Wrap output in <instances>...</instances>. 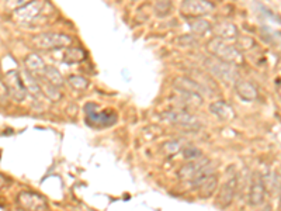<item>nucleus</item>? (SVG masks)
Listing matches in <instances>:
<instances>
[{
    "instance_id": "f257e3e1",
    "label": "nucleus",
    "mask_w": 281,
    "mask_h": 211,
    "mask_svg": "<svg viewBox=\"0 0 281 211\" xmlns=\"http://www.w3.org/2000/svg\"><path fill=\"white\" fill-rule=\"evenodd\" d=\"M215 174V165L210 159L201 158L188 160L186 165H183L178 169V176L182 182H188L194 186L196 183H198L202 179H206L210 174Z\"/></svg>"
},
{
    "instance_id": "f03ea898",
    "label": "nucleus",
    "mask_w": 281,
    "mask_h": 211,
    "mask_svg": "<svg viewBox=\"0 0 281 211\" xmlns=\"http://www.w3.org/2000/svg\"><path fill=\"white\" fill-rule=\"evenodd\" d=\"M207 51L215 60L230 64L234 66H239V65L244 64L242 52L238 50L236 46L230 44L228 41H224L221 38L215 37L212 40H210L207 44Z\"/></svg>"
},
{
    "instance_id": "7ed1b4c3",
    "label": "nucleus",
    "mask_w": 281,
    "mask_h": 211,
    "mask_svg": "<svg viewBox=\"0 0 281 211\" xmlns=\"http://www.w3.org/2000/svg\"><path fill=\"white\" fill-rule=\"evenodd\" d=\"M204 65L207 68L208 74L215 78L218 82L225 83V84H235L236 80L239 79V74H238L236 66L222 62L215 58H207L204 60Z\"/></svg>"
},
{
    "instance_id": "20e7f679",
    "label": "nucleus",
    "mask_w": 281,
    "mask_h": 211,
    "mask_svg": "<svg viewBox=\"0 0 281 211\" xmlns=\"http://www.w3.org/2000/svg\"><path fill=\"white\" fill-rule=\"evenodd\" d=\"M32 44L38 50L54 51L70 46L74 44V38L62 32H42L32 38Z\"/></svg>"
},
{
    "instance_id": "39448f33",
    "label": "nucleus",
    "mask_w": 281,
    "mask_h": 211,
    "mask_svg": "<svg viewBox=\"0 0 281 211\" xmlns=\"http://www.w3.org/2000/svg\"><path fill=\"white\" fill-rule=\"evenodd\" d=\"M163 120L169 121L170 124L180 126L187 130H200L201 121L192 116L188 110H180V108H172L162 114Z\"/></svg>"
},
{
    "instance_id": "423d86ee",
    "label": "nucleus",
    "mask_w": 281,
    "mask_h": 211,
    "mask_svg": "<svg viewBox=\"0 0 281 211\" xmlns=\"http://www.w3.org/2000/svg\"><path fill=\"white\" fill-rule=\"evenodd\" d=\"M214 12V4L208 0H183L180 4L182 16L190 18H201L202 16H207Z\"/></svg>"
},
{
    "instance_id": "0eeeda50",
    "label": "nucleus",
    "mask_w": 281,
    "mask_h": 211,
    "mask_svg": "<svg viewBox=\"0 0 281 211\" xmlns=\"http://www.w3.org/2000/svg\"><path fill=\"white\" fill-rule=\"evenodd\" d=\"M266 184L264 179L259 172H254L252 174L250 186H249V193H248V200L249 204L253 207H258L264 203V197H266Z\"/></svg>"
},
{
    "instance_id": "6e6552de",
    "label": "nucleus",
    "mask_w": 281,
    "mask_h": 211,
    "mask_svg": "<svg viewBox=\"0 0 281 211\" xmlns=\"http://www.w3.org/2000/svg\"><path fill=\"white\" fill-rule=\"evenodd\" d=\"M4 83L8 86V96L13 98L14 102H22L27 96V90L22 82V76L17 70H10L4 78Z\"/></svg>"
},
{
    "instance_id": "1a4fd4ad",
    "label": "nucleus",
    "mask_w": 281,
    "mask_h": 211,
    "mask_svg": "<svg viewBox=\"0 0 281 211\" xmlns=\"http://www.w3.org/2000/svg\"><path fill=\"white\" fill-rule=\"evenodd\" d=\"M238 184H239L238 174H232L230 178H228L225 180V183L220 188V193H218L216 202H215L220 208H226V207H230V204H232L234 198L236 196Z\"/></svg>"
},
{
    "instance_id": "9d476101",
    "label": "nucleus",
    "mask_w": 281,
    "mask_h": 211,
    "mask_svg": "<svg viewBox=\"0 0 281 211\" xmlns=\"http://www.w3.org/2000/svg\"><path fill=\"white\" fill-rule=\"evenodd\" d=\"M84 110H86V114H88V122L90 126H112L116 121H117V117L112 112H98L97 110V104H93V103H89V104L84 106Z\"/></svg>"
},
{
    "instance_id": "9b49d317",
    "label": "nucleus",
    "mask_w": 281,
    "mask_h": 211,
    "mask_svg": "<svg viewBox=\"0 0 281 211\" xmlns=\"http://www.w3.org/2000/svg\"><path fill=\"white\" fill-rule=\"evenodd\" d=\"M173 88L178 92H184V93H190V94H196V96H201L207 93V89L197 82L196 79H192L188 76H178L173 80Z\"/></svg>"
},
{
    "instance_id": "f8f14e48",
    "label": "nucleus",
    "mask_w": 281,
    "mask_h": 211,
    "mask_svg": "<svg viewBox=\"0 0 281 211\" xmlns=\"http://www.w3.org/2000/svg\"><path fill=\"white\" fill-rule=\"evenodd\" d=\"M18 203L22 208L27 211H45L46 210V202L42 196L31 192H22L18 194Z\"/></svg>"
},
{
    "instance_id": "ddd939ff",
    "label": "nucleus",
    "mask_w": 281,
    "mask_h": 211,
    "mask_svg": "<svg viewBox=\"0 0 281 211\" xmlns=\"http://www.w3.org/2000/svg\"><path fill=\"white\" fill-rule=\"evenodd\" d=\"M192 188L198 192L201 198H208V197L212 196L218 188V176H216V174H210L206 179L196 183Z\"/></svg>"
},
{
    "instance_id": "4468645a",
    "label": "nucleus",
    "mask_w": 281,
    "mask_h": 211,
    "mask_svg": "<svg viewBox=\"0 0 281 211\" xmlns=\"http://www.w3.org/2000/svg\"><path fill=\"white\" fill-rule=\"evenodd\" d=\"M235 86V90H236L238 96L244 100V102H253L256 100L259 93L258 89L254 88V84L250 83L249 80H244V79H238L236 83L234 84Z\"/></svg>"
},
{
    "instance_id": "2eb2a0df",
    "label": "nucleus",
    "mask_w": 281,
    "mask_h": 211,
    "mask_svg": "<svg viewBox=\"0 0 281 211\" xmlns=\"http://www.w3.org/2000/svg\"><path fill=\"white\" fill-rule=\"evenodd\" d=\"M210 112L214 114L216 118H220L222 121H230L235 117V112H234L232 106L228 104L224 100H218V102L211 103Z\"/></svg>"
},
{
    "instance_id": "dca6fc26",
    "label": "nucleus",
    "mask_w": 281,
    "mask_h": 211,
    "mask_svg": "<svg viewBox=\"0 0 281 211\" xmlns=\"http://www.w3.org/2000/svg\"><path fill=\"white\" fill-rule=\"evenodd\" d=\"M211 30L214 31L215 37L221 38L224 41H230V40H235L238 37L236 27L230 22H220L215 24Z\"/></svg>"
},
{
    "instance_id": "f3484780",
    "label": "nucleus",
    "mask_w": 281,
    "mask_h": 211,
    "mask_svg": "<svg viewBox=\"0 0 281 211\" xmlns=\"http://www.w3.org/2000/svg\"><path fill=\"white\" fill-rule=\"evenodd\" d=\"M41 8H42L41 2L32 0L27 6H24V8H22L20 10H17V12H16V17H17L20 22H31V20H34V18L40 14Z\"/></svg>"
},
{
    "instance_id": "a211bd4d",
    "label": "nucleus",
    "mask_w": 281,
    "mask_h": 211,
    "mask_svg": "<svg viewBox=\"0 0 281 211\" xmlns=\"http://www.w3.org/2000/svg\"><path fill=\"white\" fill-rule=\"evenodd\" d=\"M26 66H27L28 72H30L32 76H44L45 68H46L44 60H42L38 54H30V55H27V58H26Z\"/></svg>"
},
{
    "instance_id": "6ab92c4d",
    "label": "nucleus",
    "mask_w": 281,
    "mask_h": 211,
    "mask_svg": "<svg viewBox=\"0 0 281 211\" xmlns=\"http://www.w3.org/2000/svg\"><path fill=\"white\" fill-rule=\"evenodd\" d=\"M22 76L27 93L31 94L32 98H40V96L42 94V90H41V86H40V83H38L37 79L31 75L28 70H27V72H22Z\"/></svg>"
},
{
    "instance_id": "aec40b11",
    "label": "nucleus",
    "mask_w": 281,
    "mask_h": 211,
    "mask_svg": "<svg viewBox=\"0 0 281 211\" xmlns=\"http://www.w3.org/2000/svg\"><path fill=\"white\" fill-rule=\"evenodd\" d=\"M187 23L196 37H201V36L207 34L208 31H211V24L204 18H190V20H187Z\"/></svg>"
},
{
    "instance_id": "412c9836",
    "label": "nucleus",
    "mask_w": 281,
    "mask_h": 211,
    "mask_svg": "<svg viewBox=\"0 0 281 211\" xmlns=\"http://www.w3.org/2000/svg\"><path fill=\"white\" fill-rule=\"evenodd\" d=\"M86 58V52L79 48V46H68L64 55V62L65 64H80Z\"/></svg>"
},
{
    "instance_id": "4be33fe9",
    "label": "nucleus",
    "mask_w": 281,
    "mask_h": 211,
    "mask_svg": "<svg viewBox=\"0 0 281 211\" xmlns=\"http://www.w3.org/2000/svg\"><path fill=\"white\" fill-rule=\"evenodd\" d=\"M44 78L46 82H50L56 88H62L64 86V78L60 75V72L55 66H46L44 72Z\"/></svg>"
},
{
    "instance_id": "5701e85b",
    "label": "nucleus",
    "mask_w": 281,
    "mask_h": 211,
    "mask_svg": "<svg viewBox=\"0 0 281 211\" xmlns=\"http://www.w3.org/2000/svg\"><path fill=\"white\" fill-rule=\"evenodd\" d=\"M40 86H41L42 94H45V96L50 98L51 102H60V98H62L60 88L54 86V84H51L50 82H46V80H45L44 83H40Z\"/></svg>"
},
{
    "instance_id": "b1692460",
    "label": "nucleus",
    "mask_w": 281,
    "mask_h": 211,
    "mask_svg": "<svg viewBox=\"0 0 281 211\" xmlns=\"http://www.w3.org/2000/svg\"><path fill=\"white\" fill-rule=\"evenodd\" d=\"M68 83L69 86L74 89V90H86L89 88V80L83 76H78V75H72L68 78Z\"/></svg>"
},
{
    "instance_id": "393cba45",
    "label": "nucleus",
    "mask_w": 281,
    "mask_h": 211,
    "mask_svg": "<svg viewBox=\"0 0 281 211\" xmlns=\"http://www.w3.org/2000/svg\"><path fill=\"white\" fill-rule=\"evenodd\" d=\"M155 13L159 17H166V16L170 13L172 10V2L170 0H158L155 3Z\"/></svg>"
},
{
    "instance_id": "a878e982",
    "label": "nucleus",
    "mask_w": 281,
    "mask_h": 211,
    "mask_svg": "<svg viewBox=\"0 0 281 211\" xmlns=\"http://www.w3.org/2000/svg\"><path fill=\"white\" fill-rule=\"evenodd\" d=\"M183 150H184V148H183L182 142H178V141H176V140H173V141H168V142L163 145V152H164L166 155H169V156H172V155H176V154L182 152Z\"/></svg>"
},
{
    "instance_id": "bb28decb",
    "label": "nucleus",
    "mask_w": 281,
    "mask_h": 211,
    "mask_svg": "<svg viewBox=\"0 0 281 211\" xmlns=\"http://www.w3.org/2000/svg\"><path fill=\"white\" fill-rule=\"evenodd\" d=\"M182 152H183V156H184L187 160H194V159L202 156L200 150H198V148H192V146H186Z\"/></svg>"
},
{
    "instance_id": "cd10ccee",
    "label": "nucleus",
    "mask_w": 281,
    "mask_h": 211,
    "mask_svg": "<svg viewBox=\"0 0 281 211\" xmlns=\"http://www.w3.org/2000/svg\"><path fill=\"white\" fill-rule=\"evenodd\" d=\"M32 0H6V6H8L10 10H20L24 6H27L28 3H31Z\"/></svg>"
},
{
    "instance_id": "c85d7f7f",
    "label": "nucleus",
    "mask_w": 281,
    "mask_h": 211,
    "mask_svg": "<svg viewBox=\"0 0 281 211\" xmlns=\"http://www.w3.org/2000/svg\"><path fill=\"white\" fill-rule=\"evenodd\" d=\"M8 98H10V96H8V86H6V83L3 82V80H0V102L3 103V102H6Z\"/></svg>"
},
{
    "instance_id": "c756f323",
    "label": "nucleus",
    "mask_w": 281,
    "mask_h": 211,
    "mask_svg": "<svg viewBox=\"0 0 281 211\" xmlns=\"http://www.w3.org/2000/svg\"><path fill=\"white\" fill-rule=\"evenodd\" d=\"M258 211H273V208H272V206H270V204H266V206L260 207Z\"/></svg>"
},
{
    "instance_id": "7c9ffc66",
    "label": "nucleus",
    "mask_w": 281,
    "mask_h": 211,
    "mask_svg": "<svg viewBox=\"0 0 281 211\" xmlns=\"http://www.w3.org/2000/svg\"><path fill=\"white\" fill-rule=\"evenodd\" d=\"M3 183H4V179H3V176L0 174V188L3 186Z\"/></svg>"
},
{
    "instance_id": "2f4dec72",
    "label": "nucleus",
    "mask_w": 281,
    "mask_h": 211,
    "mask_svg": "<svg viewBox=\"0 0 281 211\" xmlns=\"http://www.w3.org/2000/svg\"><path fill=\"white\" fill-rule=\"evenodd\" d=\"M280 207H281V196H280Z\"/></svg>"
},
{
    "instance_id": "473e14b6",
    "label": "nucleus",
    "mask_w": 281,
    "mask_h": 211,
    "mask_svg": "<svg viewBox=\"0 0 281 211\" xmlns=\"http://www.w3.org/2000/svg\"><path fill=\"white\" fill-rule=\"evenodd\" d=\"M132 2H136V0H132Z\"/></svg>"
}]
</instances>
